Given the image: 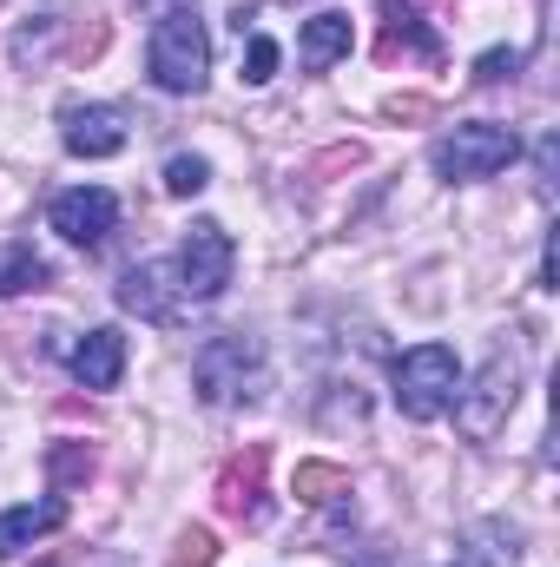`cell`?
<instances>
[{"label": "cell", "instance_id": "cell-19", "mask_svg": "<svg viewBox=\"0 0 560 567\" xmlns=\"http://www.w3.org/2000/svg\"><path fill=\"white\" fill-rule=\"evenodd\" d=\"M278 73V40L271 33H251V47H245V86H265Z\"/></svg>", "mask_w": 560, "mask_h": 567}, {"label": "cell", "instance_id": "cell-7", "mask_svg": "<svg viewBox=\"0 0 560 567\" xmlns=\"http://www.w3.org/2000/svg\"><path fill=\"white\" fill-rule=\"evenodd\" d=\"M46 225H53L66 245L100 251V245L113 238V225H120V198H113L106 185H73V192H60V198H53Z\"/></svg>", "mask_w": 560, "mask_h": 567}, {"label": "cell", "instance_id": "cell-2", "mask_svg": "<svg viewBox=\"0 0 560 567\" xmlns=\"http://www.w3.org/2000/svg\"><path fill=\"white\" fill-rule=\"evenodd\" d=\"M145 66H152V86L158 93H205V80H211V33H205V20L191 7L158 13L152 47H145Z\"/></svg>", "mask_w": 560, "mask_h": 567}, {"label": "cell", "instance_id": "cell-5", "mask_svg": "<svg viewBox=\"0 0 560 567\" xmlns=\"http://www.w3.org/2000/svg\"><path fill=\"white\" fill-rule=\"evenodd\" d=\"M231 265H238V245H231V231L218 225V218H198L191 231H185V245H178V290H185V303H211V297H225V284H231Z\"/></svg>", "mask_w": 560, "mask_h": 567}, {"label": "cell", "instance_id": "cell-9", "mask_svg": "<svg viewBox=\"0 0 560 567\" xmlns=\"http://www.w3.org/2000/svg\"><path fill=\"white\" fill-rule=\"evenodd\" d=\"M265 442H251L245 455H231L225 462V475H218V508L231 515V522H265Z\"/></svg>", "mask_w": 560, "mask_h": 567}, {"label": "cell", "instance_id": "cell-17", "mask_svg": "<svg viewBox=\"0 0 560 567\" xmlns=\"http://www.w3.org/2000/svg\"><path fill=\"white\" fill-rule=\"evenodd\" d=\"M211 185V165L198 158V152H178V158H165V192L172 198H198Z\"/></svg>", "mask_w": 560, "mask_h": 567}, {"label": "cell", "instance_id": "cell-10", "mask_svg": "<svg viewBox=\"0 0 560 567\" xmlns=\"http://www.w3.org/2000/svg\"><path fill=\"white\" fill-rule=\"evenodd\" d=\"M120 303H126V310H139L145 323H172V317H178V303H185L178 271H172V265H133L126 284H120Z\"/></svg>", "mask_w": 560, "mask_h": 567}, {"label": "cell", "instance_id": "cell-13", "mask_svg": "<svg viewBox=\"0 0 560 567\" xmlns=\"http://www.w3.org/2000/svg\"><path fill=\"white\" fill-rule=\"evenodd\" d=\"M66 522V502L53 495V502H20V508H7L0 515V561L7 555H20V548H33L40 535H53Z\"/></svg>", "mask_w": 560, "mask_h": 567}, {"label": "cell", "instance_id": "cell-4", "mask_svg": "<svg viewBox=\"0 0 560 567\" xmlns=\"http://www.w3.org/2000/svg\"><path fill=\"white\" fill-rule=\"evenodd\" d=\"M515 158H521L515 126H495V120H468V126H455L448 140H435V172H442L448 185L495 178V172H501V165H515Z\"/></svg>", "mask_w": 560, "mask_h": 567}, {"label": "cell", "instance_id": "cell-20", "mask_svg": "<svg viewBox=\"0 0 560 567\" xmlns=\"http://www.w3.org/2000/svg\"><path fill=\"white\" fill-rule=\"evenodd\" d=\"M218 561V535L211 528H185L178 535V567H211Z\"/></svg>", "mask_w": 560, "mask_h": 567}, {"label": "cell", "instance_id": "cell-16", "mask_svg": "<svg viewBox=\"0 0 560 567\" xmlns=\"http://www.w3.org/2000/svg\"><path fill=\"white\" fill-rule=\"evenodd\" d=\"M46 278H53V271H46L40 251H27V245H0V297H7V290H40Z\"/></svg>", "mask_w": 560, "mask_h": 567}, {"label": "cell", "instance_id": "cell-8", "mask_svg": "<svg viewBox=\"0 0 560 567\" xmlns=\"http://www.w3.org/2000/svg\"><path fill=\"white\" fill-rule=\"evenodd\" d=\"M60 140H66L73 158H113V152H126L133 126H126V106L86 100V106H66V113H60Z\"/></svg>", "mask_w": 560, "mask_h": 567}, {"label": "cell", "instance_id": "cell-21", "mask_svg": "<svg viewBox=\"0 0 560 567\" xmlns=\"http://www.w3.org/2000/svg\"><path fill=\"white\" fill-rule=\"evenodd\" d=\"M521 66V53H481V66H475V80H508Z\"/></svg>", "mask_w": 560, "mask_h": 567}, {"label": "cell", "instance_id": "cell-14", "mask_svg": "<svg viewBox=\"0 0 560 567\" xmlns=\"http://www.w3.org/2000/svg\"><path fill=\"white\" fill-rule=\"evenodd\" d=\"M290 495H297V502H310V508H323V502L350 495V468H336V462H297Z\"/></svg>", "mask_w": 560, "mask_h": 567}, {"label": "cell", "instance_id": "cell-3", "mask_svg": "<svg viewBox=\"0 0 560 567\" xmlns=\"http://www.w3.org/2000/svg\"><path fill=\"white\" fill-rule=\"evenodd\" d=\"M390 383H396L390 396H396V410H403L409 423H435V416H448V403H455V390H462V363H455L448 343H416V350L396 357Z\"/></svg>", "mask_w": 560, "mask_h": 567}, {"label": "cell", "instance_id": "cell-6", "mask_svg": "<svg viewBox=\"0 0 560 567\" xmlns=\"http://www.w3.org/2000/svg\"><path fill=\"white\" fill-rule=\"evenodd\" d=\"M515 390H521V363L515 357H488V370L468 383V390H455V423L468 442H488L495 429L508 423V410H515Z\"/></svg>", "mask_w": 560, "mask_h": 567}, {"label": "cell", "instance_id": "cell-23", "mask_svg": "<svg viewBox=\"0 0 560 567\" xmlns=\"http://www.w3.org/2000/svg\"><path fill=\"white\" fill-rule=\"evenodd\" d=\"M40 567H53V561H40Z\"/></svg>", "mask_w": 560, "mask_h": 567}, {"label": "cell", "instance_id": "cell-18", "mask_svg": "<svg viewBox=\"0 0 560 567\" xmlns=\"http://www.w3.org/2000/svg\"><path fill=\"white\" fill-rule=\"evenodd\" d=\"M46 475H53L60 488L86 482V475H93V449H86V442H60V449H46Z\"/></svg>", "mask_w": 560, "mask_h": 567}, {"label": "cell", "instance_id": "cell-22", "mask_svg": "<svg viewBox=\"0 0 560 567\" xmlns=\"http://www.w3.org/2000/svg\"><path fill=\"white\" fill-rule=\"evenodd\" d=\"M390 120H428V100H390Z\"/></svg>", "mask_w": 560, "mask_h": 567}, {"label": "cell", "instance_id": "cell-15", "mask_svg": "<svg viewBox=\"0 0 560 567\" xmlns=\"http://www.w3.org/2000/svg\"><path fill=\"white\" fill-rule=\"evenodd\" d=\"M396 53H416V60H442V40L422 27V13H396L390 7V33H383V60H396Z\"/></svg>", "mask_w": 560, "mask_h": 567}, {"label": "cell", "instance_id": "cell-1", "mask_svg": "<svg viewBox=\"0 0 560 567\" xmlns=\"http://www.w3.org/2000/svg\"><path fill=\"white\" fill-rule=\"evenodd\" d=\"M191 390L205 410H238V403H258L265 390V343L245 337V330H218L198 343L191 357Z\"/></svg>", "mask_w": 560, "mask_h": 567}, {"label": "cell", "instance_id": "cell-12", "mask_svg": "<svg viewBox=\"0 0 560 567\" xmlns=\"http://www.w3.org/2000/svg\"><path fill=\"white\" fill-rule=\"evenodd\" d=\"M350 40H356L350 13H317V20H303V33H297V60H303L310 73H323V66H336V60L350 53Z\"/></svg>", "mask_w": 560, "mask_h": 567}, {"label": "cell", "instance_id": "cell-11", "mask_svg": "<svg viewBox=\"0 0 560 567\" xmlns=\"http://www.w3.org/2000/svg\"><path fill=\"white\" fill-rule=\"evenodd\" d=\"M73 383H86V390H120V377H126V337L106 323V330H86L80 343H73Z\"/></svg>", "mask_w": 560, "mask_h": 567}]
</instances>
